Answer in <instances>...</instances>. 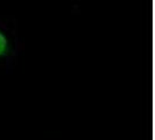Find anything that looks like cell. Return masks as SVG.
Here are the masks:
<instances>
[{
	"label": "cell",
	"mask_w": 155,
	"mask_h": 140,
	"mask_svg": "<svg viewBox=\"0 0 155 140\" xmlns=\"http://www.w3.org/2000/svg\"><path fill=\"white\" fill-rule=\"evenodd\" d=\"M23 50V42L19 35L14 19L0 16V69H14Z\"/></svg>",
	"instance_id": "obj_1"
}]
</instances>
